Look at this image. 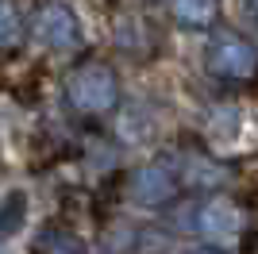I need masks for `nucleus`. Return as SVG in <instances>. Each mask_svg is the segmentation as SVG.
Wrapping results in <instances>:
<instances>
[{"label": "nucleus", "instance_id": "nucleus-1", "mask_svg": "<svg viewBox=\"0 0 258 254\" xmlns=\"http://www.w3.org/2000/svg\"><path fill=\"white\" fill-rule=\"evenodd\" d=\"M66 100L81 116H104V112H112L119 100V81L112 74V66L85 62L77 70H70V77H66Z\"/></svg>", "mask_w": 258, "mask_h": 254}, {"label": "nucleus", "instance_id": "nucleus-2", "mask_svg": "<svg viewBox=\"0 0 258 254\" xmlns=\"http://www.w3.org/2000/svg\"><path fill=\"white\" fill-rule=\"evenodd\" d=\"M205 66L212 77H224V81H243V77L254 74L258 66V50L254 42L243 39L235 31H216L212 42L205 50Z\"/></svg>", "mask_w": 258, "mask_h": 254}, {"label": "nucleus", "instance_id": "nucleus-3", "mask_svg": "<svg viewBox=\"0 0 258 254\" xmlns=\"http://www.w3.org/2000/svg\"><path fill=\"white\" fill-rule=\"evenodd\" d=\"M35 39L50 46V50H70L81 39V23L66 4H39L35 8V23H31Z\"/></svg>", "mask_w": 258, "mask_h": 254}, {"label": "nucleus", "instance_id": "nucleus-4", "mask_svg": "<svg viewBox=\"0 0 258 254\" xmlns=\"http://www.w3.org/2000/svg\"><path fill=\"white\" fill-rule=\"evenodd\" d=\"M193 227L205 235V239H220V243H227V239H235L239 227H243V212H239L231 201L216 197V201H205L201 208H197Z\"/></svg>", "mask_w": 258, "mask_h": 254}, {"label": "nucleus", "instance_id": "nucleus-5", "mask_svg": "<svg viewBox=\"0 0 258 254\" xmlns=\"http://www.w3.org/2000/svg\"><path fill=\"white\" fill-rule=\"evenodd\" d=\"M173 189H177V181H173V173L166 166H143L135 169V177H131V201L147 204V208H154V204H166L173 197Z\"/></svg>", "mask_w": 258, "mask_h": 254}, {"label": "nucleus", "instance_id": "nucleus-6", "mask_svg": "<svg viewBox=\"0 0 258 254\" xmlns=\"http://www.w3.org/2000/svg\"><path fill=\"white\" fill-rule=\"evenodd\" d=\"M35 254H85L81 235H74L70 227H43L35 235Z\"/></svg>", "mask_w": 258, "mask_h": 254}, {"label": "nucleus", "instance_id": "nucleus-7", "mask_svg": "<svg viewBox=\"0 0 258 254\" xmlns=\"http://www.w3.org/2000/svg\"><path fill=\"white\" fill-rule=\"evenodd\" d=\"M216 16V4H208V0H177L173 4V20L181 23V27H208Z\"/></svg>", "mask_w": 258, "mask_h": 254}, {"label": "nucleus", "instance_id": "nucleus-8", "mask_svg": "<svg viewBox=\"0 0 258 254\" xmlns=\"http://www.w3.org/2000/svg\"><path fill=\"white\" fill-rule=\"evenodd\" d=\"M23 216H27V197L20 189L8 193L4 201H0V239H8L23 227Z\"/></svg>", "mask_w": 258, "mask_h": 254}, {"label": "nucleus", "instance_id": "nucleus-9", "mask_svg": "<svg viewBox=\"0 0 258 254\" xmlns=\"http://www.w3.org/2000/svg\"><path fill=\"white\" fill-rule=\"evenodd\" d=\"M16 39H20V8L0 4V46H12Z\"/></svg>", "mask_w": 258, "mask_h": 254}, {"label": "nucleus", "instance_id": "nucleus-10", "mask_svg": "<svg viewBox=\"0 0 258 254\" xmlns=\"http://www.w3.org/2000/svg\"><path fill=\"white\" fill-rule=\"evenodd\" d=\"M193 254H220V250H193Z\"/></svg>", "mask_w": 258, "mask_h": 254}]
</instances>
